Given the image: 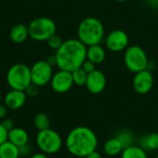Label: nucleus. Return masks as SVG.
<instances>
[{
  "label": "nucleus",
  "mask_w": 158,
  "mask_h": 158,
  "mask_svg": "<svg viewBox=\"0 0 158 158\" xmlns=\"http://www.w3.org/2000/svg\"><path fill=\"white\" fill-rule=\"evenodd\" d=\"M1 124L3 125V127H4L7 131H9L12 130L13 128H15L14 120L11 119V118H6L2 119Z\"/></svg>",
  "instance_id": "28"
},
{
  "label": "nucleus",
  "mask_w": 158,
  "mask_h": 158,
  "mask_svg": "<svg viewBox=\"0 0 158 158\" xmlns=\"http://www.w3.org/2000/svg\"><path fill=\"white\" fill-rule=\"evenodd\" d=\"M117 2H119V3H123V2H126L127 0H116Z\"/></svg>",
  "instance_id": "35"
},
{
  "label": "nucleus",
  "mask_w": 158,
  "mask_h": 158,
  "mask_svg": "<svg viewBox=\"0 0 158 158\" xmlns=\"http://www.w3.org/2000/svg\"><path fill=\"white\" fill-rule=\"evenodd\" d=\"M140 146L145 151H158V132H152L143 137Z\"/></svg>",
  "instance_id": "20"
},
{
  "label": "nucleus",
  "mask_w": 158,
  "mask_h": 158,
  "mask_svg": "<svg viewBox=\"0 0 158 158\" xmlns=\"http://www.w3.org/2000/svg\"><path fill=\"white\" fill-rule=\"evenodd\" d=\"M7 111H8V108L6 106V105L1 103L0 104V119H4L6 118Z\"/></svg>",
  "instance_id": "30"
},
{
  "label": "nucleus",
  "mask_w": 158,
  "mask_h": 158,
  "mask_svg": "<svg viewBox=\"0 0 158 158\" xmlns=\"http://www.w3.org/2000/svg\"><path fill=\"white\" fill-rule=\"evenodd\" d=\"M29 158H49L48 157V155L46 154H44V153H36V154H33L31 155Z\"/></svg>",
  "instance_id": "33"
},
{
  "label": "nucleus",
  "mask_w": 158,
  "mask_h": 158,
  "mask_svg": "<svg viewBox=\"0 0 158 158\" xmlns=\"http://www.w3.org/2000/svg\"><path fill=\"white\" fill-rule=\"evenodd\" d=\"M7 134L8 131L3 127V125L0 122V145L4 143L6 141H7Z\"/></svg>",
  "instance_id": "29"
},
{
  "label": "nucleus",
  "mask_w": 158,
  "mask_h": 158,
  "mask_svg": "<svg viewBox=\"0 0 158 158\" xmlns=\"http://www.w3.org/2000/svg\"><path fill=\"white\" fill-rule=\"evenodd\" d=\"M6 82L13 90L24 91L31 83V68L25 64H15L6 73Z\"/></svg>",
  "instance_id": "7"
},
{
  "label": "nucleus",
  "mask_w": 158,
  "mask_h": 158,
  "mask_svg": "<svg viewBox=\"0 0 158 158\" xmlns=\"http://www.w3.org/2000/svg\"><path fill=\"white\" fill-rule=\"evenodd\" d=\"M121 158H148L146 151L140 145H131L124 148L121 153Z\"/></svg>",
  "instance_id": "19"
},
{
  "label": "nucleus",
  "mask_w": 158,
  "mask_h": 158,
  "mask_svg": "<svg viewBox=\"0 0 158 158\" xmlns=\"http://www.w3.org/2000/svg\"><path fill=\"white\" fill-rule=\"evenodd\" d=\"M106 57V49L101 44H94L87 47L86 59L92 61L95 65L101 64Z\"/></svg>",
  "instance_id": "15"
},
{
  "label": "nucleus",
  "mask_w": 158,
  "mask_h": 158,
  "mask_svg": "<svg viewBox=\"0 0 158 158\" xmlns=\"http://www.w3.org/2000/svg\"><path fill=\"white\" fill-rule=\"evenodd\" d=\"M2 100H3V97H2V94H1V92H0V104L2 103Z\"/></svg>",
  "instance_id": "36"
},
{
  "label": "nucleus",
  "mask_w": 158,
  "mask_h": 158,
  "mask_svg": "<svg viewBox=\"0 0 158 158\" xmlns=\"http://www.w3.org/2000/svg\"><path fill=\"white\" fill-rule=\"evenodd\" d=\"M95 66H96V65H95L94 63H93L92 61L86 59V60L83 62V64H82V66H81V69H82L87 74H90V73H92L93 71H94V70L96 69V67H95Z\"/></svg>",
  "instance_id": "27"
},
{
  "label": "nucleus",
  "mask_w": 158,
  "mask_h": 158,
  "mask_svg": "<svg viewBox=\"0 0 158 158\" xmlns=\"http://www.w3.org/2000/svg\"><path fill=\"white\" fill-rule=\"evenodd\" d=\"M46 42H47V45H48L51 49L56 51V50L62 45V44H63L64 41L61 39V37H60L59 35L54 34V35H52Z\"/></svg>",
  "instance_id": "24"
},
{
  "label": "nucleus",
  "mask_w": 158,
  "mask_h": 158,
  "mask_svg": "<svg viewBox=\"0 0 158 158\" xmlns=\"http://www.w3.org/2000/svg\"><path fill=\"white\" fill-rule=\"evenodd\" d=\"M156 158H158V151H157V154H156Z\"/></svg>",
  "instance_id": "37"
},
{
  "label": "nucleus",
  "mask_w": 158,
  "mask_h": 158,
  "mask_svg": "<svg viewBox=\"0 0 158 158\" xmlns=\"http://www.w3.org/2000/svg\"><path fill=\"white\" fill-rule=\"evenodd\" d=\"M98 145V138L95 132L85 126L72 129L66 138V147L69 153L76 157H86L95 151Z\"/></svg>",
  "instance_id": "2"
},
{
  "label": "nucleus",
  "mask_w": 158,
  "mask_h": 158,
  "mask_svg": "<svg viewBox=\"0 0 158 158\" xmlns=\"http://www.w3.org/2000/svg\"><path fill=\"white\" fill-rule=\"evenodd\" d=\"M50 83L53 91L57 94L68 93L74 84L71 72L63 69H59L53 74Z\"/></svg>",
  "instance_id": "10"
},
{
  "label": "nucleus",
  "mask_w": 158,
  "mask_h": 158,
  "mask_svg": "<svg viewBox=\"0 0 158 158\" xmlns=\"http://www.w3.org/2000/svg\"><path fill=\"white\" fill-rule=\"evenodd\" d=\"M130 43L129 35L126 31L116 29L111 31L106 37V48L115 53H118L121 51H125Z\"/></svg>",
  "instance_id": "9"
},
{
  "label": "nucleus",
  "mask_w": 158,
  "mask_h": 158,
  "mask_svg": "<svg viewBox=\"0 0 158 158\" xmlns=\"http://www.w3.org/2000/svg\"><path fill=\"white\" fill-rule=\"evenodd\" d=\"M19 156H22V157L31 156V146L28 143L19 147Z\"/></svg>",
  "instance_id": "26"
},
{
  "label": "nucleus",
  "mask_w": 158,
  "mask_h": 158,
  "mask_svg": "<svg viewBox=\"0 0 158 158\" xmlns=\"http://www.w3.org/2000/svg\"><path fill=\"white\" fill-rule=\"evenodd\" d=\"M124 64L127 69L135 74L147 69L149 64L148 56L141 46L136 44L129 45L124 52Z\"/></svg>",
  "instance_id": "6"
},
{
  "label": "nucleus",
  "mask_w": 158,
  "mask_h": 158,
  "mask_svg": "<svg viewBox=\"0 0 158 158\" xmlns=\"http://www.w3.org/2000/svg\"><path fill=\"white\" fill-rule=\"evenodd\" d=\"M9 37H10L11 41L16 44L23 43L29 37L28 26H26L25 24H22V23L14 25L10 30Z\"/></svg>",
  "instance_id": "16"
},
{
  "label": "nucleus",
  "mask_w": 158,
  "mask_h": 158,
  "mask_svg": "<svg viewBox=\"0 0 158 158\" xmlns=\"http://www.w3.org/2000/svg\"><path fill=\"white\" fill-rule=\"evenodd\" d=\"M85 158H102V156H101V154L99 152H97L95 150V151L92 152L91 154H89Z\"/></svg>",
  "instance_id": "32"
},
{
  "label": "nucleus",
  "mask_w": 158,
  "mask_h": 158,
  "mask_svg": "<svg viewBox=\"0 0 158 158\" xmlns=\"http://www.w3.org/2000/svg\"><path fill=\"white\" fill-rule=\"evenodd\" d=\"M116 137L120 141L123 148H127L134 144V136L131 131H120Z\"/></svg>",
  "instance_id": "23"
},
{
  "label": "nucleus",
  "mask_w": 158,
  "mask_h": 158,
  "mask_svg": "<svg viewBox=\"0 0 158 158\" xmlns=\"http://www.w3.org/2000/svg\"><path fill=\"white\" fill-rule=\"evenodd\" d=\"M71 74H72V79H73V82H74L75 85H77V86H85L88 74L81 69V67L75 69V70H73L71 72Z\"/></svg>",
  "instance_id": "22"
},
{
  "label": "nucleus",
  "mask_w": 158,
  "mask_h": 158,
  "mask_svg": "<svg viewBox=\"0 0 158 158\" xmlns=\"http://www.w3.org/2000/svg\"><path fill=\"white\" fill-rule=\"evenodd\" d=\"M49 65H51L52 67H54V66H56V56L54 55V56H49L47 58H46V60H45Z\"/></svg>",
  "instance_id": "31"
},
{
  "label": "nucleus",
  "mask_w": 158,
  "mask_h": 158,
  "mask_svg": "<svg viewBox=\"0 0 158 158\" xmlns=\"http://www.w3.org/2000/svg\"><path fill=\"white\" fill-rule=\"evenodd\" d=\"M19 147L10 143L9 141H6L4 143L0 145V158H19Z\"/></svg>",
  "instance_id": "18"
},
{
  "label": "nucleus",
  "mask_w": 158,
  "mask_h": 158,
  "mask_svg": "<svg viewBox=\"0 0 158 158\" xmlns=\"http://www.w3.org/2000/svg\"><path fill=\"white\" fill-rule=\"evenodd\" d=\"M147 2L151 6L155 8H158V0H147Z\"/></svg>",
  "instance_id": "34"
},
{
  "label": "nucleus",
  "mask_w": 158,
  "mask_h": 158,
  "mask_svg": "<svg viewBox=\"0 0 158 158\" xmlns=\"http://www.w3.org/2000/svg\"><path fill=\"white\" fill-rule=\"evenodd\" d=\"M29 36L35 41H47L56 34V25L53 19L47 17H40L32 19L29 26Z\"/></svg>",
  "instance_id": "4"
},
{
  "label": "nucleus",
  "mask_w": 158,
  "mask_h": 158,
  "mask_svg": "<svg viewBox=\"0 0 158 158\" xmlns=\"http://www.w3.org/2000/svg\"><path fill=\"white\" fill-rule=\"evenodd\" d=\"M53 74V67L45 60L37 61L31 68V83L38 87L44 86L51 81Z\"/></svg>",
  "instance_id": "8"
},
{
  "label": "nucleus",
  "mask_w": 158,
  "mask_h": 158,
  "mask_svg": "<svg viewBox=\"0 0 158 158\" xmlns=\"http://www.w3.org/2000/svg\"><path fill=\"white\" fill-rule=\"evenodd\" d=\"M35 141L40 151L46 155L56 154L63 145L60 134L51 128L38 131Z\"/></svg>",
  "instance_id": "5"
},
{
  "label": "nucleus",
  "mask_w": 158,
  "mask_h": 158,
  "mask_svg": "<svg viewBox=\"0 0 158 158\" xmlns=\"http://www.w3.org/2000/svg\"><path fill=\"white\" fill-rule=\"evenodd\" d=\"M29 133L26 130L19 127H15L8 131L7 134V141L12 143L18 147H20L29 143Z\"/></svg>",
  "instance_id": "14"
},
{
  "label": "nucleus",
  "mask_w": 158,
  "mask_h": 158,
  "mask_svg": "<svg viewBox=\"0 0 158 158\" xmlns=\"http://www.w3.org/2000/svg\"><path fill=\"white\" fill-rule=\"evenodd\" d=\"M87 46L79 39H69L56 51V67L59 69L72 72L81 68L86 60Z\"/></svg>",
  "instance_id": "1"
},
{
  "label": "nucleus",
  "mask_w": 158,
  "mask_h": 158,
  "mask_svg": "<svg viewBox=\"0 0 158 158\" xmlns=\"http://www.w3.org/2000/svg\"><path fill=\"white\" fill-rule=\"evenodd\" d=\"M106 86V77L105 73L99 69H95L92 73L88 74L85 87L93 94H98L102 93Z\"/></svg>",
  "instance_id": "12"
},
{
  "label": "nucleus",
  "mask_w": 158,
  "mask_h": 158,
  "mask_svg": "<svg viewBox=\"0 0 158 158\" xmlns=\"http://www.w3.org/2000/svg\"><path fill=\"white\" fill-rule=\"evenodd\" d=\"M123 146L120 141L117 137H113L108 139L103 146L104 153L109 156H116L119 154L122 153L123 151Z\"/></svg>",
  "instance_id": "17"
},
{
  "label": "nucleus",
  "mask_w": 158,
  "mask_h": 158,
  "mask_svg": "<svg viewBox=\"0 0 158 158\" xmlns=\"http://www.w3.org/2000/svg\"><path fill=\"white\" fill-rule=\"evenodd\" d=\"M154 76L148 69L135 73L132 80V87L139 94H148L154 86Z\"/></svg>",
  "instance_id": "11"
},
{
  "label": "nucleus",
  "mask_w": 158,
  "mask_h": 158,
  "mask_svg": "<svg viewBox=\"0 0 158 158\" xmlns=\"http://www.w3.org/2000/svg\"><path fill=\"white\" fill-rule=\"evenodd\" d=\"M26 99L27 95L24 91L11 89L6 94L3 101L8 110H19L24 106Z\"/></svg>",
  "instance_id": "13"
},
{
  "label": "nucleus",
  "mask_w": 158,
  "mask_h": 158,
  "mask_svg": "<svg viewBox=\"0 0 158 158\" xmlns=\"http://www.w3.org/2000/svg\"><path fill=\"white\" fill-rule=\"evenodd\" d=\"M78 39L87 47L100 44L105 36V27L102 21L94 17L83 19L77 30Z\"/></svg>",
  "instance_id": "3"
},
{
  "label": "nucleus",
  "mask_w": 158,
  "mask_h": 158,
  "mask_svg": "<svg viewBox=\"0 0 158 158\" xmlns=\"http://www.w3.org/2000/svg\"><path fill=\"white\" fill-rule=\"evenodd\" d=\"M50 125H51V119L45 113H38L34 116L33 126L38 131L49 129Z\"/></svg>",
  "instance_id": "21"
},
{
  "label": "nucleus",
  "mask_w": 158,
  "mask_h": 158,
  "mask_svg": "<svg viewBox=\"0 0 158 158\" xmlns=\"http://www.w3.org/2000/svg\"><path fill=\"white\" fill-rule=\"evenodd\" d=\"M27 97H34L39 94V87L33 83H31L25 90H24Z\"/></svg>",
  "instance_id": "25"
}]
</instances>
